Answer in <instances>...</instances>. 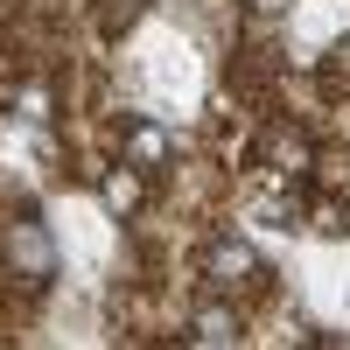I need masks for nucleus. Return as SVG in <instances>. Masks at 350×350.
Listing matches in <instances>:
<instances>
[{
    "label": "nucleus",
    "mask_w": 350,
    "mask_h": 350,
    "mask_svg": "<svg viewBox=\"0 0 350 350\" xmlns=\"http://www.w3.org/2000/svg\"><path fill=\"white\" fill-rule=\"evenodd\" d=\"M140 8H148V0H98V36H126V28L140 21Z\"/></svg>",
    "instance_id": "nucleus-6"
},
{
    "label": "nucleus",
    "mask_w": 350,
    "mask_h": 350,
    "mask_svg": "<svg viewBox=\"0 0 350 350\" xmlns=\"http://www.w3.org/2000/svg\"><path fill=\"white\" fill-rule=\"evenodd\" d=\"M196 273H203L211 295H259V287H267L259 252L239 245V239H211V245H203V259H196Z\"/></svg>",
    "instance_id": "nucleus-3"
},
{
    "label": "nucleus",
    "mask_w": 350,
    "mask_h": 350,
    "mask_svg": "<svg viewBox=\"0 0 350 350\" xmlns=\"http://www.w3.org/2000/svg\"><path fill=\"white\" fill-rule=\"evenodd\" d=\"M245 168L308 183V168H315V133H308L301 120H267V126L252 133V148H245Z\"/></svg>",
    "instance_id": "nucleus-1"
},
{
    "label": "nucleus",
    "mask_w": 350,
    "mask_h": 350,
    "mask_svg": "<svg viewBox=\"0 0 350 350\" xmlns=\"http://www.w3.org/2000/svg\"><path fill=\"white\" fill-rule=\"evenodd\" d=\"M49 231L36 211H8L0 217V280H21V287H42L49 280Z\"/></svg>",
    "instance_id": "nucleus-2"
},
{
    "label": "nucleus",
    "mask_w": 350,
    "mask_h": 350,
    "mask_svg": "<svg viewBox=\"0 0 350 350\" xmlns=\"http://www.w3.org/2000/svg\"><path fill=\"white\" fill-rule=\"evenodd\" d=\"M183 336H189V343H239V336H245V315H239V301L211 295V301L189 308V329H183Z\"/></svg>",
    "instance_id": "nucleus-5"
},
{
    "label": "nucleus",
    "mask_w": 350,
    "mask_h": 350,
    "mask_svg": "<svg viewBox=\"0 0 350 350\" xmlns=\"http://www.w3.org/2000/svg\"><path fill=\"white\" fill-rule=\"evenodd\" d=\"M273 77H280V49H273V42H245L239 56H231V84H239L252 105H267Z\"/></svg>",
    "instance_id": "nucleus-4"
}]
</instances>
